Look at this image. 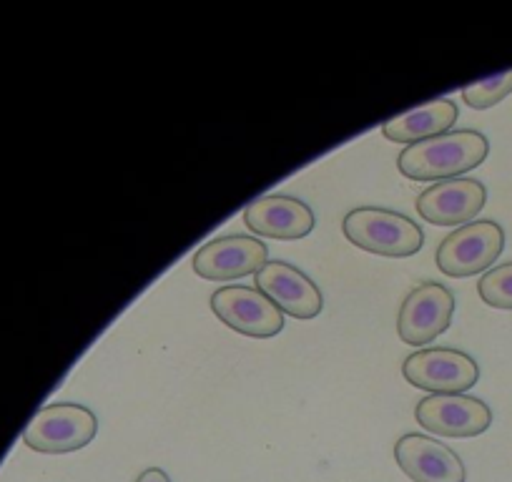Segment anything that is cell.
<instances>
[{"label":"cell","instance_id":"3","mask_svg":"<svg viewBox=\"0 0 512 482\" xmlns=\"http://www.w3.org/2000/svg\"><path fill=\"white\" fill-rule=\"evenodd\" d=\"M502 249H505V231L500 224L490 219L470 221L440 241L435 259L442 274L465 279L490 269V264L500 259Z\"/></svg>","mask_w":512,"mask_h":482},{"label":"cell","instance_id":"15","mask_svg":"<svg viewBox=\"0 0 512 482\" xmlns=\"http://www.w3.org/2000/svg\"><path fill=\"white\" fill-rule=\"evenodd\" d=\"M512 93V71L497 73V76L485 78V81L470 83V86L462 88V98L470 108L477 111H485V108L497 106L502 98H507Z\"/></svg>","mask_w":512,"mask_h":482},{"label":"cell","instance_id":"16","mask_svg":"<svg viewBox=\"0 0 512 482\" xmlns=\"http://www.w3.org/2000/svg\"><path fill=\"white\" fill-rule=\"evenodd\" d=\"M477 292L490 307L512 309V262L490 269L477 284Z\"/></svg>","mask_w":512,"mask_h":482},{"label":"cell","instance_id":"13","mask_svg":"<svg viewBox=\"0 0 512 482\" xmlns=\"http://www.w3.org/2000/svg\"><path fill=\"white\" fill-rule=\"evenodd\" d=\"M244 224L256 236L294 241L314 229V211L294 196L269 194L246 206Z\"/></svg>","mask_w":512,"mask_h":482},{"label":"cell","instance_id":"11","mask_svg":"<svg viewBox=\"0 0 512 482\" xmlns=\"http://www.w3.org/2000/svg\"><path fill=\"white\" fill-rule=\"evenodd\" d=\"M254 284L282 312L297 319H314L324 309V297L317 284L287 262H267V267L254 274Z\"/></svg>","mask_w":512,"mask_h":482},{"label":"cell","instance_id":"5","mask_svg":"<svg viewBox=\"0 0 512 482\" xmlns=\"http://www.w3.org/2000/svg\"><path fill=\"white\" fill-rule=\"evenodd\" d=\"M402 375L417 390L432 395H462L480 380V367L470 354L450 347H430L410 354Z\"/></svg>","mask_w":512,"mask_h":482},{"label":"cell","instance_id":"6","mask_svg":"<svg viewBox=\"0 0 512 482\" xmlns=\"http://www.w3.org/2000/svg\"><path fill=\"white\" fill-rule=\"evenodd\" d=\"M211 309L234 332L254 339L277 337L284 329V314L256 287H221L211 294Z\"/></svg>","mask_w":512,"mask_h":482},{"label":"cell","instance_id":"1","mask_svg":"<svg viewBox=\"0 0 512 482\" xmlns=\"http://www.w3.org/2000/svg\"><path fill=\"white\" fill-rule=\"evenodd\" d=\"M490 154V144L480 131L462 129L435 136L422 144L407 146L397 159L402 174L415 181L460 179L465 171L477 169Z\"/></svg>","mask_w":512,"mask_h":482},{"label":"cell","instance_id":"4","mask_svg":"<svg viewBox=\"0 0 512 482\" xmlns=\"http://www.w3.org/2000/svg\"><path fill=\"white\" fill-rule=\"evenodd\" d=\"M98 420L88 407L73 402L48 405L31 420L23 432V442L31 450L46 455H63L86 447L96 437Z\"/></svg>","mask_w":512,"mask_h":482},{"label":"cell","instance_id":"17","mask_svg":"<svg viewBox=\"0 0 512 482\" xmlns=\"http://www.w3.org/2000/svg\"><path fill=\"white\" fill-rule=\"evenodd\" d=\"M136 482H171V480L164 470H159V467H149V470L141 472Z\"/></svg>","mask_w":512,"mask_h":482},{"label":"cell","instance_id":"8","mask_svg":"<svg viewBox=\"0 0 512 482\" xmlns=\"http://www.w3.org/2000/svg\"><path fill=\"white\" fill-rule=\"evenodd\" d=\"M267 257V244L254 236H219L194 254V272L209 282H231L267 267Z\"/></svg>","mask_w":512,"mask_h":482},{"label":"cell","instance_id":"7","mask_svg":"<svg viewBox=\"0 0 512 482\" xmlns=\"http://www.w3.org/2000/svg\"><path fill=\"white\" fill-rule=\"evenodd\" d=\"M455 314V294L437 282H422L412 289L397 314V332L405 344H430L450 327Z\"/></svg>","mask_w":512,"mask_h":482},{"label":"cell","instance_id":"9","mask_svg":"<svg viewBox=\"0 0 512 482\" xmlns=\"http://www.w3.org/2000/svg\"><path fill=\"white\" fill-rule=\"evenodd\" d=\"M415 417L427 432L440 437H477L492 425V412L477 397L430 395L415 407Z\"/></svg>","mask_w":512,"mask_h":482},{"label":"cell","instance_id":"12","mask_svg":"<svg viewBox=\"0 0 512 482\" xmlns=\"http://www.w3.org/2000/svg\"><path fill=\"white\" fill-rule=\"evenodd\" d=\"M395 460L415 482H465V465L460 455L432 437L402 435L395 445Z\"/></svg>","mask_w":512,"mask_h":482},{"label":"cell","instance_id":"10","mask_svg":"<svg viewBox=\"0 0 512 482\" xmlns=\"http://www.w3.org/2000/svg\"><path fill=\"white\" fill-rule=\"evenodd\" d=\"M487 201L485 184L477 179H450L432 184L417 199V211L427 224L465 226L475 219Z\"/></svg>","mask_w":512,"mask_h":482},{"label":"cell","instance_id":"2","mask_svg":"<svg viewBox=\"0 0 512 482\" xmlns=\"http://www.w3.org/2000/svg\"><path fill=\"white\" fill-rule=\"evenodd\" d=\"M342 231L354 247L379 257H412L425 247L420 224L400 211L377 209V206H359L349 211L342 221Z\"/></svg>","mask_w":512,"mask_h":482},{"label":"cell","instance_id":"14","mask_svg":"<svg viewBox=\"0 0 512 482\" xmlns=\"http://www.w3.org/2000/svg\"><path fill=\"white\" fill-rule=\"evenodd\" d=\"M457 116H460L457 103H452L450 98H437V101L390 118L382 126V136L395 144H422L435 136L450 134L452 124H457Z\"/></svg>","mask_w":512,"mask_h":482}]
</instances>
